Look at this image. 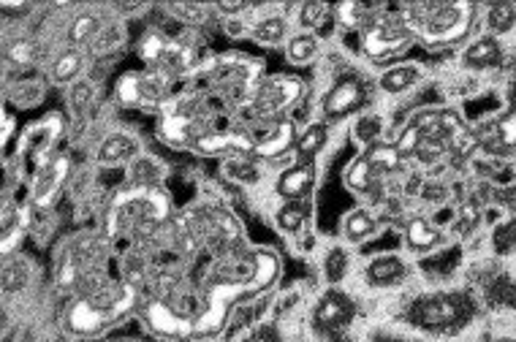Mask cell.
<instances>
[{
  "label": "cell",
  "mask_w": 516,
  "mask_h": 342,
  "mask_svg": "<svg viewBox=\"0 0 516 342\" xmlns=\"http://www.w3.org/2000/svg\"><path fill=\"white\" fill-rule=\"evenodd\" d=\"M139 304V291L131 283H98L87 288L66 310V329L77 337H96L120 323Z\"/></svg>",
  "instance_id": "1"
},
{
  "label": "cell",
  "mask_w": 516,
  "mask_h": 342,
  "mask_svg": "<svg viewBox=\"0 0 516 342\" xmlns=\"http://www.w3.org/2000/svg\"><path fill=\"white\" fill-rule=\"evenodd\" d=\"M172 215V201L158 188L139 185L123 190L106 215V234L112 239L150 237Z\"/></svg>",
  "instance_id": "2"
},
{
  "label": "cell",
  "mask_w": 516,
  "mask_h": 342,
  "mask_svg": "<svg viewBox=\"0 0 516 342\" xmlns=\"http://www.w3.org/2000/svg\"><path fill=\"white\" fill-rule=\"evenodd\" d=\"M405 25L413 33L416 41L427 47H454L459 41H465L473 30L476 9L465 0L454 3H411L405 14Z\"/></svg>",
  "instance_id": "3"
},
{
  "label": "cell",
  "mask_w": 516,
  "mask_h": 342,
  "mask_svg": "<svg viewBox=\"0 0 516 342\" xmlns=\"http://www.w3.org/2000/svg\"><path fill=\"white\" fill-rule=\"evenodd\" d=\"M104 264V245L96 237L71 239L58 253L55 261V280L63 291H87L98 285V266Z\"/></svg>",
  "instance_id": "4"
},
{
  "label": "cell",
  "mask_w": 516,
  "mask_h": 342,
  "mask_svg": "<svg viewBox=\"0 0 516 342\" xmlns=\"http://www.w3.org/2000/svg\"><path fill=\"white\" fill-rule=\"evenodd\" d=\"M161 139L172 147H188L193 150L204 133H210V117H207V106L199 95H182L172 98L169 104L161 109Z\"/></svg>",
  "instance_id": "5"
},
{
  "label": "cell",
  "mask_w": 516,
  "mask_h": 342,
  "mask_svg": "<svg viewBox=\"0 0 516 342\" xmlns=\"http://www.w3.org/2000/svg\"><path fill=\"white\" fill-rule=\"evenodd\" d=\"M258 63H253L245 55H223L215 63L207 66L204 79L212 93L220 95L229 104L245 106L250 101V95L256 93V87L261 85L258 79Z\"/></svg>",
  "instance_id": "6"
},
{
  "label": "cell",
  "mask_w": 516,
  "mask_h": 342,
  "mask_svg": "<svg viewBox=\"0 0 516 342\" xmlns=\"http://www.w3.org/2000/svg\"><path fill=\"white\" fill-rule=\"evenodd\" d=\"M302 95H305V82L299 76H267L261 79L256 93L250 95V101L242 109L256 123H278V120H286V112L302 101Z\"/></svg>",
  "instance_id": "7"
},
{
  "label": "cell",
  "mask_w": 516,
  "mask_h": 342,
  "mask_svg": "<svg viewBox=\"0 0 516 342\" xmlns=\"http://www.w3.org/2000/svg\"><path fill=\"white\" fill-rule=\"evenodd\" d=\"M413 33L405 25L402 14H375L362 28L364 55L375 63L397 60L413 47Z\"/></svg>",
  "instance_id": "8"
},
{
  "label": "cell",
  "mask_w": 516,
  "mask_h": 342,
  "mask_svg": "<svg viewBox=\"0 0 516 342\" xmlns=\"http://www.w3.org/2000/svg\"><path fill=\"white\" fill-rule=\"evenodd\" d=\"M136 52H139V60L147 66V71L169 76V79L191 71L193 66V49L174 41L172 36H166L161 30H144L139 44H136Z\"/></svg>",
  "instance_id": "9"
},
{
  "label": "cell",
  "mask_w": 516,
  "mask_h": 342,
  "mask_svg": "<svg viewBox=\"0 0 516 342\" xmlns=\"http://www.w3.org/2000/svg\"><path fill=\"white\" fill-rule=\"evenodd\" d=\"M473 313V304L468 302V296L462 294H432L424 296L419 302H413L408 310V321L421 326V329H454L462 326Z\"/></svg>",
  "instance_id": "10"
},
{
  "label": "cell",
  "mask_w": 516,
  "mask_h": 342,
  "mask_svg": "<svg viewBox=\"0 0 516 342\" xmlns=\"http://www.w3.org/2000/svg\"><path fill=\"white\" fill-rule=\"evenodd\" d=\"M172 98V79L155 71H128L117 79V101L131 109L161 112Z\"/></svg>",
  "instance_id": "11"
},
{
  "label": "cell",
  "mask_w": 516,
  "mask_h": 342,
  "mask_svg": "<svg viewBox=\"0 0 516 342\" xmlns=\"http://www.w3.org/2000/svg\"><path fill=\"white\" fill-rule=\"evenodd\" d=\"M60 131H63V117H60V114H47L44 120H39L36 125H30L28 133L22 136L20 158L22 163L28 166V171H33V177L55 158V155H52V147L58 142Z\"/></svg>",
  "instance_id": "12"
},
{
  "label": "cell",
  "mask_w": 516,
  "mask_h": 342,
  "mask_svg": "<svg viewBox=\"0 0 516 342\" xmlns=\"http://www.w3.org/2000/svg\"><path fill=\"white\" fill-rule=\"evenodd\" d=\"M68 177H71V158L66 152H58L44 169L33 177V207L49 209L58 201L60 190L66 188Z\"/></svg>",
  "instance_id": "13"
},
{
  "label": "cell",
  "mask_w": 516,
  "mask_h": 342,
  "mask_svg": "<svg viewBox=\"0 0 516 342\" xmlns=\"http://www.w3.org/2000/svg\"><path fill=\"white\" fill-rule=\"evenodd\" d=\"M364 101H367V87H364L362 79L356 76H343L337 79L335 85L329 87V93L324 95V117L326 120H340L345 114L362 109Z\"/></svg>",
  "instance_id": "14"
},
{
  "label": "cell",
  "mask_w": 516,
  "mask_h": 342,
  "mask_svg": "<svg viewBox=\"0 0 516 342\" xmlns=\"http://www.w3.org/2000/svg\"><path fill=\"white\" fill-rule=\"evenodd\" d=\"M356 307L354 302L343 294V291H326L316 304V313H313V321H316V329L324 334H337L343 332L345 326L354 318Z\"/></svg>",
  "instance_id": "15"
},
{
  "label": "cell",
  "mask_w": 516,
  "mask_h": 342,
  "mask_svg": "<svg viewBox=\"0 0 516 342\" xmlns=\"http://www.w3.org/2000/svg\"><path fill=\"white\" fill-rule=\"evenodd\" d=\"M476 142L492 155H511L516 152V109L492 117L487 125H481Z\"/></svg>",
  "instance_id": "16"
},
{
  "label": "cell",
  "mask_w": 516,
  "mask_h": 342,
  "mask_svg": "<svg viewBox=\"0 0 516 342\" xmlns=\"http://www.w3.org/2000/svg\"><path fill=\"white\" fill-rule=\"evenodd\" d=\"M297 136L299 133L291 120L267 123V131L261 133V136H253V158H280L291 147H297Z\"/></svg>",
  "instance_id": "17"
},
{
  "label": "cell",
  "mask_w": 516,
  "mask_h": 342,
  "mask_svg": "<svg viewBox=\"0 0 516 342\" xmlns=\"http://www.w3.org/2000/svg\"><path fill=\"white\" fill-rule=\"evenodd\" d=\"M201 155H234V158H245L253 155V136L245 131H210L201 136L196 147Z\"/></svg>",
  "instance_id": "18"
},
{
  "label": "cell",
  "mask_w": 516,
  "mask_h": 342,
  "mask_svg": "<svg viewBox=\"0 0 516 342\" xmlns=\"http://www.w3.org/2000/svg\"><path fill=\"white\" fill-rule=\"evenodd\" d=\"M316 188V161H299L280 174L278 193L286 201H305Z\"/></svg>",
  "instance_id": "19"
},
{
  "label": "cell",
  "mask_w": 516,
  "mask_h": 342,
  "mask_svg": "<svg viewBox=\"0 0 516 342\" xmlns=\"http://www.w3.org/2000/svg\"><path fill=\"white\" fill-rule=\"evenodd\" d=\"M462 63L468 68H478V71H487V68H497L503 63V47L495 36L476 38L473 44H468Z\"/></svg>",
  "instance_id": "20"
},
{
  "label": "cell",
  "mask_w": 516,
  "mask_h": 342,
  "mask_svg": "<svg viewBox=\"0 0 516 342\" xmlns=\"http://www.w3.org/2000/svg\"><path fill=\"white\" fill-rule=\"evenodd\" d=\"M421 76H424V71H421L419 63H397V66L386 68L381 74V90L392 95L405 93V90L419 85Z\"/></svg>",
  "instance_id": "21"
},
{
  "label": "cell",
  "mask_w": 516,
  "mask_h": 342,
  "mask_svg": "<svg viewBox=\"0 0 516 342\" xmlns=\"http://www.w3.org/2000/svg\"><path fill=\"white\" fill-rule=\"evenodd\" d=\"M408 277V264L400 256H378L367 266V280L373 285H397Z\"/></svg>",
  "instance_id": "22"
},
{
  "label": "cell",
  "mask_w": 516,
  "mask_h": 342,
  "mask_svg": "<svg viewBox=\"0 0 516 342\" xmlns=\"http://www.w3.org/2000/svg\"><path fill=\"white\" fill-rule=\"evenodd\" d=\"M405 242L411 250H435V247L443 242V234H440V228H435L427 218H413L408 220V226H405Z\"/></svg>",
  "instance_id": "23"
},
{
  "label": "cell",
  "mask_w": 516,
  "mask_h": 342,
  "mask_svg": "<svg viewBox=\"0 0 516 342\" xmlns=\"http://www.w3.org/2000/svg\"><path fill=\"white\" fill-rule=\"evenodd\" d=\"M362 155H364V161L373 166L378 177H386V174H392V171L400 169L402 161H405L400 152H397V147H394V144H386V142L370 144V147H367Z\"/></svg>",
  "instance_id": "24"
},
{
  "label": "cell",
  "mask_w": 516,
  "mask_h": 342,
  "mask_svg": "<svg viewBox=\"0 0 516 342\" xmlns=\"http://www.w3.org/2000/svg\"><path fill=\"white\" fill-rule=\"evenodd\" d=\"M28 228V212L17 204H6L3 207V256H9L11 247L17 245Z\"/></svg>",
  "instance_id": "25"
},
{
  "label": "cell",
  "mask_w": 516,
  "mask_h": 342,
  "mask_svg": "<svg viewBox=\"0 0 516 342\" xmlns=\"http://www.w3.org/2000/svg\"><path fill=\"white\" fill-rule=\"evenodd\" d=\"M136 150H139L136 139L125 136V133H115V136L104 139V144L98 147V161H101V163H123V161H128V158H134Z\"/></svg>",
  "instance_id": "26"
},
{
  "label": "cell",
  "mask_w": 516,
  "mask_h": 342,
  "mask_svg": "<svg viewBox=\"0 0 516 342\" xmlns=\"http://www.w3.org/2000/svg\"><path fill=\"white\" fill-rule=\"evenodd\" d=\"M82 68H85V55L79 52V49H66V52H60L55 57V63H52V82H58V85H68V82H74L79 79L82 74Z\"/></svg>",
  "instance_id": "27"
},
{
  "label": "cell",
  "mask_w": 516,
  "mask_h": 342,
  "mask_svg": "<svg viewBox=\"0 0 516 342\" xmlns=\"http://www.w3.org/2000/svg\"><path fill=\"white\" fill-rule=\"evenodd\" d=\"M378 182H381V177L375 174V169L370 163L364 161V155H359V158L348 166V171H345V185L351 190H356V193H370Z\"/></svg>",
  "instance_id": "28"
},
{
  "label": "cell",
  "mask_w": 516,
  "mask_h": 342,
  "mask_svg": "<svg viewBox=\"0 0 516 342\" xmlns=\"http://www.w3.org/2000/svg\"><path fill=\"white\" fill-rule=\"evenodd\" d=\"M324 144H326V125L313 123L299 133L297 147H294V150H297L299 161H313L318 152L324 150Z\"/></svg>",
  "instance_id": "29"
},
{
  "label": "cell",
  "mask_w": 516,
  "mask_h": 342,
  "mask_svg": "<svg viewBox=\"0 0 516 342\" xmlns=\"http://www.w3.org/2000/svg\"><path fill=\"white\" fill-rule=\"evenodd\" d=\"M101 30H104V22L96 14H79L68 28V41L74 44V49L82 47V44H93Z\"/></svg>",
  "instance_id": "30"
},
{
  "label": "cell",
  "mask_w": 516,
  "mask_h": 342,
  "mask_svg": "<svg viewBox=\"0 0 516 342\" xmlns=\"http://www.w3.org/2000/svg\"><path fill=\"white\" fill-rule=\"evenodd\" d=\"M343 231L351 242H362V239L373 237L375 231H378V220H375L367 209H354V212L345 218Z\"/></svg>",
  "instance_id": "31"
},
{
  "label": "cell",
  "mask_w": 516,
  "mask_h": 342,
  "mask_svg": "<svg viewBox=\"0 0 516 342\" xmlns=\"http://www.w3.org/2000/svg\"><path fill=\"white\" fill-rule=\"evenodd\" d=\"M516 25V3H495L487 11V28L492 36H503Z\"/></svg>",
  "instance_id": "32"
},
{
  "label": "cell",
  "mask_w": 516,
  "mask_h": 342,
  "mask_svg": "<svg viewBox=\"0 0 516 342\" xmlns=\"http://www.w3.org/2000/svg\"><path fill=\"white\" fill-rule=\"evenodd\" d=\"M286 55L294 66H307V63L318 55V38L310 36V33L294 36L291 41H288Z\"/></svg>",
  "instance_id": "33"
},
{
  "label": "cell",
  "mask_w": 516,
  "mask_h": 342,
  "mask_svg": "<svg viewBox=\"0 0 516 342\" xmlns=\"http://www.w3.org/2000/svg\"><path fill=\"white\" fill-rule=\"evenodd\" d=\"M307 204L305 201H288L286 207H280L278 212V226L288 234H299L307 223Z\"/></svg>",
  "instance_id": "34"
},
{
  "label": "cell",
  "mask_w": 516,
  "mask_h": 342,
  "mask_svg": "<svg viewBox=\"0 0 516 342\" xmlns=\"http://www.w3.org/2000/svg\"><path fill=\"white\" fill-rule=\"evenodd\" d=\"M39 55V44L30 41V38H17V41H11L9 47H6V60H9L11 66H33L39 60Z\"/></svg>",
  "instance_id": "35"
},
{
  "label": "cell",
  "mask_w": 516,
  "mask_h": 342,
  "mask_svg": "<svg viewBox=\"0 0 516 342\" xmlns=\"http://www.w3.org/2000/svg\"><path fill=\"white\" fill-rule=\"evenodd\" d=\"M253 38L261 41V44H280L283 38H286V19L283 17H264L258 22L256 28H253Z\"/></svg>",
  "instance_id": "36"
},
{
  "label": "cell",
  "mask_w": 516,
  "mask_h": 342,
  "mask_svg": "<svg viewBox=\"0 0 516 342\" xmlns=\"http://www.w3.org/2000/svg\"><path fill=\"white\" fill-rule=\"evenodd\" d=\"M335 11L337 17H340V22L348 25V28H364V25L375 17V14H370V9H367L364 3H343V6H337Z\"/></svg>",
  "instance_id": "37"
},
{
  "label": "cell",
  "mask_w": 516,
  "mask_h": 342,
  "mask_svg": "<svg viewBox=\"0 0 516 342\" xmlns=\"http://www.w3.org/2000/svg\"><path fill=\"white\" fill-rule=\"evenodd\" d=\"M332 11H335L332 6L318 3V0H310V3H305V6L299 9V19H302V25H305V28H321Z\"/></svg>",
  "instance_id": "38"
},
{
  "label": "cell",
  "mask_w": 516,
  "mask_h": 342,
  "mask_svg": "<svg viewBox=\"0 0 516 342\" xmlns=\"http://www.w3.org/2000/svg\"><path fill=\"white\" fill-rule=\"evenodd\" d=\"M381 131H383V123L381 117H375V114H367L359 120L356 125V139L364 144H378L381 142Z\"/></svg>",
  "instance_id": "39"
},
{
  "label": "cell",
  "mask_w": 516,
  "mask_h": 342,
  "mask_svg": "<svg viewBox=\"0 0 516 342\" xmlns=\"http://www.w3.org/2000/svg\"><path fill=\"white\" fill-rule=\"evenodd\" d=\"M28 280V269L22 261H6V269H3V291L11 294L14 288L20 291L22 285Z\"/></svg>",
  "instance_id": "40"
},
{
  "label": "cell",
  "mask_w": 516,
  "mask_h": 342,
  "mask_svg": "<svg viewBox=\"0 0 516 342\" xmlns=\"http://www.w3.org/2000/svg\"><path fill=\"white\" fill-rule=\"evenodd\" d=\"M123 44V30L117 28V25H104V30L98 33V38L93 41V49L96 52H112Z\"/></svg>",
  "instance_id": "41"
},
{
  "label": "cell",
  "mask_w": 516,
  "mask_h": 342,
  "mask_svg": "<svg viewBox=\"0 0 516 342\" xmlns=\"http://www.w3.org/2000/svg\"><path fill=\"white\" fill-rule=\"evenodd\" d=\"M172 14L182 19V22H204L210 6H199V3H177V6H169Z\"/></svg>",
  "instance_id": "42"
},
{
  "label": "cell",
  "mask_w": 516,
  "mask_h": 342,
  "mask_svg": "<svg viewBox=\"0 0 516 342\" xmlns=\"http://www.w3.org/2000/svg\"><path fill=\"white\" fill-rule=\"evenodd\" d=\"M495 247L500 253H508V250H514L516 247V220L506 223V226H500L495 231Z\"/></svg>",
  "instance_id": "43"
},
{
  "label": "cell",
  "mask_w": 516,
  "mask_h": 342,
  "mask_svg": "<svg viewBox=\"0 0 516 342\" xmlns=\"http://www.w3.org/2000/svg\"><path fill=\"white\" fill-rule=\"evenodd\" d=\"M345 266H348V261H345L343 250H332L329 258H326V275H329V280H340L345 275Z\"/></svg>",
  "instance_id": "44"
},
{
  "label": "cell",
  "mask_w": 516,
  "mask_h": 342,
  "mask_svg": "<svg viewBox=\"0 0 516 342\" xmlns=\"http://www.w3.org/2000/svg\"><path fill=\"white\" fill-rule=\"evenodd\" d=\"M90 98H93V85L90 82H77L74 85V93H71V104H74V109H87V104H90Z\"/></svg>",
  "instance_id": "45"
},
{
  "label": "cell",
  "mask_w": 516,
  "mask_h": 342,
  "mask_svg": "<svg viewBox=\"0 0 516 342\" xmlns=\"http://www.w3.org/2000/svg\"><path fill=\"white\" fill-rule=\"evenodd\" d=\"M248 9V3H218V6H215V11H220V14H242V11Z\"/></svg>",
  "instance_id": "46"
},
{
  "label": "cell",
  "mask_w": 516,
  "mask_h": 342,
  "mask_svg": "<svg viewBox=\"0 0 516 342\" xmlns=\"http://www.w3.org/2000/svg\"><path fill=\"white\" fill-rule=\"evenodd\" d=\"M250 342H278V334L272 332L269 326H261V329L250 337Z\"/></svg>",
  "instance_id": "47"
},
{
  "label": "cell",
  "mask_w": 516,
  "mask_h": 342,
  "mask_svg": "<svg viewBox=\"0 0 516 342\" xmlns=\"http://www.w3.org/2000/svg\"><path fill=\"white\" fill-rule=\"evenodd\" d=\"M11 11H17V14H25L30 11L28 3H17V6H11V3H3V14H11Z\"/></svg>",
  "instance_id": "48"
},
{
  "label": "cell",
  "mask_w": 516,
  "mask_h": 342,
  "mask_svg": "<svg viewBox=\"0 0 516 342\" xmlns=\"http://www.w3.org/2000/svg\"><path fill=\"white\" fill-rule=\"evenodd\" d=\"M9 136H11V117L6 114V131H3V144H9Z\"/></svg>",
  "instance_id": "49"
},
{
  "label": "cell",
  "mask_w": 516,
  "mask_h": 342,
  "mask_svg": "<svg viewBox=\"0 0 516 342\" xmlns=\"http://www.w3.org/2000/svg\"><path fill=\"white\" fill-rule=\"evenodd\" d=\"M511 95H514V109H516V76H514V90H511Z\"/></svg>",
  "instance_id": "50"
},
{
  "label": "cell",
  "mask_w": 516,
  "mask_h": 342,
  "mask_svg": "<svg viewBox=\"0 0 516 342\" xmlns=\"http://www.w3.org/2000/svg\"><path fill=\"white\" fill-rule=\"evenodd\" d=\"M514 193H516V182H514Z\"/></svg>",
  "instance_id": "51"
}]
</instances>
